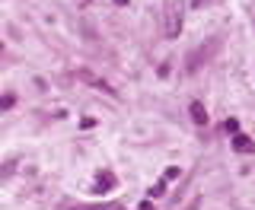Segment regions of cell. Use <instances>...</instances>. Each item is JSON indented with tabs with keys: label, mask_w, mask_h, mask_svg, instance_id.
Instances as JSON below:
<instances>
[{
	"label": "cell",
	"mask_w": 255,
	"mask_h": 210,
	"mask_svg": "<svg viewBox=\"0 0 255 210\" xmlns=\"http://www.w3.org/2000/svg\"><path fill=\"white\" fill-rule=\"evenodd\" d=\"M191 118H195V124H204L207 121V111H204L201 102H191Z\"/></svg>",
	"instance_id": "obj_1"
},
{
	"label": "cell",
	"mask_w": 255,
	"mask_h": 210,
	"mask_svg": "<svg viewBox=\"0 0 255 210\" xmlns=\"http://www.w3.org/2000/svg\"><path fill=\"white\" fill-rule=\"evenodd\" d=\"M233 147H236L239 153H249V150H255V147H252V140H246L243 134H236V137H233Z\"/></svg>",
	"instance_id": "obj_2"
},
{
	"label": "cell",
	"mask_w": 255,
	"mask_h": 210,
	"mask_svg": "<svg viewBox=\"0 0 255 210\" xmlns=\"http://www.w3.org/2000/svg\"><path fill=\"white\" fill-rule=\"evenodd\" d=\"M179 29H182V16H175V13H172V16H169V38H172V35H179Z\"/></svg>",
	"instance_id": "obj_3"
},
{
	"label": "cell",
	"mask_w": 255,
	"mask_h": 210,
	"mask_svg": "<svg viewBox=\"0 0 255 210\" xmlns=\"http://www.w3.org/2000/svg\"><path fill=\"white\" fill-rule=\"evenodd\" d=\"M93 210H125L122 204H99V207H93Z\"/></svg>",
	"instance_id": "obj_4"
},
{
	"label": "cell",
	"mask_w": 255,
	"mask_h": 210,
	"mask_svg": "<svg viewBox=\"0 0 255 210\" xmlns=\"http://www.w3.org/2000/svg\"><path fill=\"white\" fill-rule=\"evenodd\" d=\"M115 3H118V6H125V3H128V0H115Z\"/></svg>",
	"instance_id": "obj_5"
},
{
	"label": "cell",
	"mask_w": 255,
	"mask_h": 210,
	"mask_svg": "<svg viewBox=\"0 0 255 210\" xmlns=\"http://www.w3.org/2000/svg\"><path fill=\"white\" fill-rule=\"evenodd\" d=\"M188 210H198V201H195V204H191V207H188Z\"/></svg>",
	"instance_id": "obj_6"
},
{
	"label": "cell",
	"mask_w": 255,
	"mask_h": 210,
	"mask_svg": "<svg viewBox=\"0 0 255 210\" xmlns=\"http://www.w3.org/2000/svg\"><path fill=\"white\" fill-rule=\"evenodd\" d=\"M195 3H201V0H195Z\"/></svg>",
	"instance_id": "obj_7"
},
{
	"label": "cell",
	"mask_w": 255,
	"mask_h": 210,
	"mask_svg": "<svg viewBox=\"0 0 255 210\" xmlns=\"http://www.w3.org/2000/svg\"><path fill=\"white\" fill-rule=\"evenodd\" d=\"M143 210H150V207H143Z\"/></svg>",
	"instance_id": "obj_8"
}]
</instances>
